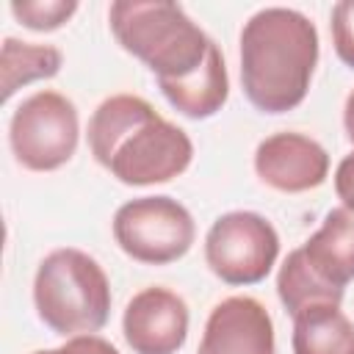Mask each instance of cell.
I'll list each match as a JSON object with an SVG mask.
<instances>
[{
	"mask_svg": "<svg viewBox=\"0 0 354 354\" xmlns=\"http://www.w3.org/2000/svg\"><path fill=\"white\" fill-rule=\"evenodd\" d=\"M77 111L58 91H36L11 116L8 138L17 160L30 171H53L77 149Z\"/></svg>",
	"mask_w": 354,
	"mask_h": 354,
	"instance_id": "cell-6",
	"label": "cell"
},
{
	"mask_svg": "<svg viewBox=\"0 0 354 354\" xmlns=\"http://www.w3.org/2000/svg\"><path fill=\"white\" fill-rule=\"evenodd\" d=\"M318 64V30L293 8H263L241 30V83L249 102L266 113L296 108Z\"/></svg>",
	"mask_w": 354,
	"mask_h": 354,
	"instance_id": "cell-2",
	"label": "cell"
},
{
	"mask_svg": "<svg viewBox=\"0 0 354 354\" xmlns=\"http://www.w3.org/2000/svg\"><path fill=\"white\" fill-rule=\"evenodd\" d=\"M122 329L136 354H174L188 335V307L169 288H144L127 301Z\"/></svg>",
	"mask_w": 354,
	"mask_h": 354,
	"instance_id": "cell-8",
	"label": "cell"
},
{
	"mask_svg": "<svg viewBox=\"0 0 354 354\" xmlns=\"http://www.w3.org/2000/svg\"><path fill=\"white\" fill-rule=\"evenodd\" d=\"M194 218L171 196H141L124 202L113 216V238L122 252L147 266L180 260L194 243Z\"/></svg>",
	"mask_w": 354,
	"mask_h": 354,
	"instance_id": "cell-5",
	"label": "cell"
},
{
	"mask_svg": "<svg viewBox=\"0 0 354 354\" xmlns=\"http://www.w3.org/2000/svg\"><path fill=\"white\" fill-rule=\"evenodd\" d=\"M277 290L290 315H299L301 310H307L313 304H340L343 301V288L318 277V271L304 257L301 246L293 249L288 254V260L282 263L279 277H277Z\"/></svg>",
	"mask_w": 354,
	"mask_h": 354,
	"instance_id": "cell-14",
	"label": "cell"
},
{
	"mask_svg": "<svg viewBox=\"0 0 354 354\" xmlns=\"http://www.w3.org/2000/svg\"><path fill=\"white\" fill-rule=\"evenodd\" d=\"M39 318L55 335L100 332L111 313V285L102 266L80 249L50 252L33 279Z\"/></svg>",
	"mask_w": 354,
	"mask_h": 354,
	"instance_id": "cell-4",
	"label": "cell"
},
{
	"mask_svg": "<svg viewBox=\"0 0 354 354\" xmlns=\"http://www.w3.org/2000/svg\"><path fill=\"white\" fill-rule=\"evenodd\" d=\"M343 124H346V136L354 144V91L346 97V108H343Z\"/></svg>",
	"mask_w": 354,
	"mask_h": 354,
	"instance_id": "cell-20",
	"label": "cell"
},
{
	"mask_svg": "<svg viewBox=\"0 0 354 354\" xmlns=\"http://www.w3.org/2000/svg\"><path fill=\"white\" fill-rule=\"evenodd\" d=\"M108 19L116 41L141 58L158 75V83L194 75L213 44L207 33L174 3L116 0L108 8Z\"/></svg>",
	"mask_w": 354,
	"mask_h": 354,
	"instance_id": "cell-3",
	"label": "cell"
},
{
	"mask_svg": "<svg viewBox=\"0 0 354 354\" xmlns=\"http://www.w3.org/2000/svg\"><path fill=\"white\" fill-rule=\"evenodd\" d=\"M199 354H277L268 310L252 296H230L213 307Z\"/></svg>",
	"mask_w": 354,
	"mask_h": 354,
	"instance_id": "cell-10",
	"label": "cell"
},
{
	"mask_svg": "<svg viewBox=\"0 0 354 354\" xmlns=\"http://www.w3.org/2000/svg\"><path fill=\"white\" fill-rule=\"evenodd\" d=\"M332 41L343 64L354 69V0H340L332 8Z\"/></svg>",
	"mask_w": 354,
	"mask_h": 354,
	"instance_id": "cell-17",
	"label": "cell"
},
{
	"mask_svg": "<svg viewBox=\"0 0 354 354\" xmlns=\"http://www.w3.org/2000/svg\"><path fill=\"white\" fill-rule=\"evenodd\" d=\"M293 354H354V324L340 304H313L293 315Z\"/></svg>",
	"mask_w": 354,
	"mask_h": 354,
	"instance_id": "cell-13",
	"label": "cell"
},
{
	"mask_svg": "<svg viewBox=\"0 0 354 354\" xmlns=\"http://www.w3.org/2000/svg\"><path fill=\"white\" fill-rule=\"evenodd\" d=\"M61 50L50 44H28L17 39L3 41V55H0V80H3V102L11 100V94L33 80L53 77L61 69Z\"/></svg>",
	"mask_w": 354,
	"mask_h": 354,
	"instance_id": "cell-15",
	"label": "cell"
},
{
	"mask_svg": "<svg viewBox=\"0 0 354 354\" xmlns=\"http://www.w3.org/2000/svg\"><path fill=\"white\" fill-rule=\"evenodd\" d=\"M279 254V235L268 218L232 210L213 221L205 238V260L227 285H254L268 277Z\"/></svg>",
	"mask_w": 354,
	"mask_h": 354,
	"instance_id": "cell-7",
	"label": "cell"
},
{
	"mask_svg": "<svg viewBox=\"0 0 354 354\" xmlns=\"http://www.w3.org/2000/svg\"><path fill=\"white\" fill-rule=\"evenodd\" d=\"M88 147L94 160L124 185L169 183L194 158L185 130L136 94H113L100 102L88 119Z\"/></svg>",
	"mask_w": 354,
	"mask_h": 354,
	"instance_id": "cell-1",
	"label": "cell"
},
{
	"mask_svg": "<svg viewBox=\"0 0 354 354\" xmlns=\"http://www.w3.org/2000/svg\"><path fill=\"white\" fill-rule=\"evenodd\" d=\"M77 11L75 0H14L11 14L30 30H55Z\"/></svg>",
	"mask_w": 354,
	"mask_h": 354,
	"instance_id": "cell-16",
	"label": "cell"
},
{
	"mask_svg": "<svg viewBox=\"0 0 354 354\" xmlns=\"http://www.w3.org/2000/svg\"><path fill=\"white\" fill-rule=\"evenodd\" d=\"M163 97L185 116L191 119H207L216 111H221V105L227 102L230 94V80H227V66H224V55L218 50V44L213 41L207 50L205 64L183 77V80H169V83H158Z\"/></svg>",
	"mask_w": 354,
	"mask_h": 354,
	"instance_id": "cell-12",
	"label": "cell"
},
{
	"mask_svg": "<svg viewBox=\"0 0 354 354\" xmlns=\"http://www.w3.org/2000/svg\"><path fill=\"white\" fill-rule=\"evenodd\" d=\"M335 191L343 199V207L354 210V152L346 155L335 171Z\"/></svg>",
	"mask_w": 354,
	"mask_h": 354,
	"instance_id": "cell-19",
	"label": "cell"
},
{
	"mask_svg": "<svg viewBox=\"0 0 354 354\" xmlns=\"http://www.w3.org/2000/svg\"><path fill=\"white\" fill-rule=\"evenodd\" d=\"M36 354H119L105 337L97 335H77L72 340H66L58 348H47V351H36Z\"/></svg>",
	"mask_w": 354,
	"mask_h": 354,
	"instance_id": "cell-18",
	"label": "cell"
},
{
	"mask_svg": "<svg viewBox=\"0 0 354 354\" xmlns=\"http://www.w3.org/2000/svg\"><path fill=\"white\" fill-rule=\"evenodd\" d=\"M257 177L285 194H301L318 188L329 174L326 149L301 133H274L257 144L254 152Z\"/></svg>",
	"mask_w": 354,
	"mask_h": 354,
	"instance_id": "cell-9",
	"label": "cell"
},
{
	"mask_svg": "<svg viewBox=\"0 0 354 354\" xmlns=\"http://www.w3.org/2000/svg\"><path fill=\"white\" fill-rule=\"evenodd\" d=\"M301 249L318 277L346 288V282L354 279V210L332 207L324 216L321 230L310 235Z\"/></svg>",
	"mask_w": 354,
	"mask_h": 354,
	"instance_id": "cell-11",
	"label": "cell"
}]
</instances>
